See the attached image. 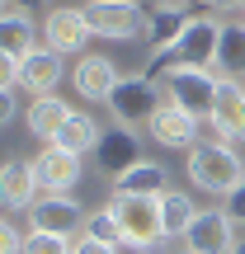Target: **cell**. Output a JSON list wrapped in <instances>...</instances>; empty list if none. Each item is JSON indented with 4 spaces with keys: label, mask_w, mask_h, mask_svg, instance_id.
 <instances>
[{
    "label": "cell",
    "mask_w": 245,
    "mask_h": 254,
    "mask_svg": "<svg viewBox=\"0 0 245 254\" xmlns=\"http://www.w3.org/2000/svg\"><path fill=\"white\" fill-rule=\"evenodd\" d=\"M85 236L99 240V245H113V250H118V245H123V226H118V217H113V207L90 212V217H85Z\"/></svg>",
    "instance_id": "cb8c5ba5"
},
{
    "label": "cell",
    "mask_w": 245,
    "mask_h": 254,
    "mask_svg": "<svg viewBox=\"0 0 245 254\" xmlns=\"http://www.w3.org/2000/svg\"><path fill=\"white\" fill-rule=\"evenodd\" d=\"M71 85L81 90V99H104L109 104L113 85H118V71H113L109 57H81L76 71H71Z\"/></svg>",
    "instance_id": "2e32d148"
},
{
    "label": "cell",
    "mask_w": 245,
    "mask_h": 254,
    "mask_svg": "<svg viewBox=\"0 0 245 254\" xmlns=\"http://www.w3.org/2000/svg\"><path fill=\"white\" fill-rule=\"evenodd\" d=\"M47 146H62L66 155H94V146H99V127H94V118H85V113H71L66 127Z\"/></svg>",
    "instance_id": "ac0fdd59"
},
{
    "label": "cell",
    "mask_w": 245,
    "mask_h": 254,
    "mask_svg": "<svg viewBox=\"0 0 245 254\" xmlns=\"http://www.w3.org/2000/svg\"><path fill=\"white\" fill-rule=\"evenodd\" d=\"M81 14L85 28L109 43H132L151 33V5H137V0H85Z\"/></svg>",
    "instance_id": "7a4b0ae2"
},
{
    "label": "cell",
    "mask_w": 245,
    "mask_h": 254,
    "mask_svg": "<svg viewBox=\"0 0 245 254\" xmlns=\"http://www.w3.org/2000/svg\"><path fill=\"white\" fill-rule=\"evenodd\" d=\"M9 118H14V94H9V90H0V127H5Z\"/></svg>",
    "instance_id": "f546056e"
},
{
    "label": "cell",
    "mask_w": 245,
    "mask_h": 254,
    "mask_svg": "<svg viewBox=\"0 0 245 254\" xmlns=\"http://www.w3.org/2000/svg\"><path fill=\"white\" fill-rule=\"evenodd\" d=\"M208 123H212V132H217V141H227V146L245 141V85L241 80H227V75H222L217 104H212Z\"/></svg>",
    "instance_id": "ba28073f"
},
{
    "label": "cell",
    "mask_w": 245,
    "mask_h": 254,
    "mask_svg": "<svg viewBox=\"0 0 245 254\" xmlns=\"http://www.w3.org/2000/svg\"><path fill=\"white\" fill-rule=\"evenodd\" d=\"M43 38H47V47H52V52L71 57V52H81L85 38H94V33L85 28V14H81V9L62 5V9H52V14L43 19Z\"/></svg>",
    "instance_id": "5bb4252c"
},
{
    "label": "cell",
    "mask_w": 245,
    "mask_h": 254,
    "mask_svg": "<svg viewBox=\"0 0 245 254\" xmlns=\"http://www.w3.org/2000/svg\"><path fill=\"white\" fill-rule=\"evenodd\" d=\"M193 198L189 193H179V189H165L161 193V231L165 236H189V226H193Z\"/></svg>",
    "instance_id": "d6986e66"
},
{
    "label": "cell",
    "mask_w": 245,
    "mask_h": 254,
    "mask_svg": "<svg viewBox=\"0 0 245 254\" xmlns=\"http://www.w3.org/2000/svg\"><path fill=\"white\" fill-rule=\"evenodd\" d=\"M208 5H212V9H231V5H241V9H245V0H208Z\"/></svg>",
    "instance_id": "1f68e13d"
},
{
    "label": "cell",
    "mask_w": 245,
    "mask_h": 254,
    "mask_svg": "<svg viewBox=\"0 0 245 254\" xmlns=\"http://www.w3.org/2000/svg\"><path fill=\"white\" fill-rule=\"evenodd\" d=\"M189 179L198 184V189L222 193V198H227V193L245 179V160L236 155V146H227V141L193 146V151H189Z\"/></svg>",
    "instance_id": "277c9868"
},
{
    "label": "cell",
    "mask_w": 245,
    "mask_h": 254,
    "mask_svg": "<svg viewBox=\"0 0 245 254\" xmlns=\"http://www.w3.org/2000/svg\"><path fill=\"white\" fill-rule=\"evenodd\" d=\"M217 43H222V24H212V19H189V28L179 33V43L165 47V52H156L142 75L146 80H165V75L179 71V66H212L217 62Z\"/></svg>",
    "instance_id": "6da1fadb"
},
{
    "label": "cell",
    "mask_w": 245,
    "mask_h": 254,
    "mask_svg": "<svg viewBox=\"0 0 245 254\" xmlns=\"http://www.w3.org/2000/svg\"><path fill=\"white\" fill-rule=\"evenodd\" d=\"M66 118H71V104L57 99V94H43V99L28 104V132L43 136V141H52V136L66 127Z\"/></svg>",
    "instance_id": "e0dca14e"
},
{
    "label": "cell",
    "mask_w": 245,
    "mask_h": 254,
    "mask_svg": "<svg viewBox=\"0 0 245 254\" xmlns=\"http://www.w3.org/2000/svg\"><path fill=\"white\" fill-rule=\"evenodd\" d=\"M113 193H165V165H132L127 174H118V184H113Z\"/></svg>",
    "instance_id": "7402d4cb"
},
{
    "label": "cell",
    "mask_w": 245,
    "mask_h": 254,
    "mask_svg": "<svg viewBox=\"0 0 245 254\" xmlns=\"http://www.w3.org/2000/svg\"><path fill=\"white\" fill-rule=\"evenodd\" d=\"M94 165H99L104 174H127L132 165H142V141H137L132 123H113L99 132V146H94Z\"/></svg>",
    "instance_id": "52a82bcc"
},
{
    "label": "cell",
    "mask_w": 245,
    "mask_h": 254,
    "mask_svg": "<svg viewBox=\"0 0 245 254\" xmlns=\"http://www.w3.org/2000/svg\"><path fill=\"white\" fill-rule=\"evenodd\" d=\"M231 254H245V240H236V250H231Z\"/></svg>",
    "instance_id": "836d02e7"
},
{
    "label": "cell",
    "mask_w": 245,
    "mask_h": 254,
    "mask_svg": "<svg viewBox=\"0 0 245 254\" xmlns=\"http://www.w3.org/2000/svg\"><path fill=\"white\" fill-rule=\"evenodd\" d=\"M85 212L81 202H71L66 193H47V198H38L33 207H28V231H47V236H66L71 240L76 231H81Z\"/></svg>",
    "instance_id": "9c48e42d"
},
{
    "label": "cell",
    "mask_w": 245,
    "mask_h": 254,
    "mask_svg": "<svg viewBox=\"0 0 245 254\" xmlns=\"http://www.w3.org/2000/svg\"><path fill=\"white\" fill-rule=\"evenodd\" d=\"M71 254H118V250H113V245H99V240H90V236H85Z\"/></svg>",
    "instance_id": "f1b7e54d"
},
{
    "label": "cell",
    "mask_w": 245,
    "mask_h": 254,
    "mask_svg": "<svg viewBox=\"0 0 245 254\" xmlns=\"http://www.w3.org/2000/svg\"><path fill=\"white\" fill-rule=\"evenodd\" d=\"M189 19L193 14H184V9H170V5H151V43H156V52H165V47H174L179 43V33L189 28Z\"/></svg>",
    "instance_id": "44dd1931"
},
{
    "label": "cell",
    "mask_w": 245,
    "mask_h": 254,
    "mask_svg": "<svg viewBox=\"0 0 245 254\" xmlns=\"http://www.w3.org/2000/svg\"><path fill=\"white\" fill-rule=\"evenodd\" d=\"M146 127H151V136L161 146H170V151H193V146H198V118L184 113L179 104H161V113Z\"/></svg>",
    "instance_id": "4fadbf2b"
},
{
    "label": "cell",
    "mask_w": 245,
    "mask_h": 254,
    "mask_svg": "<svg viewBox=\"0 0 245 254\" xmlns=\"http://www.w3.org/2000/svg\"><path fill=\"white\" fill-rule=\"evenodd\" d=\"M0 14H5V0H0Z\"/></svg>",
    "instance_id": "e575fe53"
},
{
    "label": "cell",
    "mask_w": 245,
    "mask_h": 254,
    "mask_svg": "<svg viewBox=\"0 0 245 254\" xmlns=\"http://www.w3.org/2000/svg\"><path fill=\"white\" fill-rule=\"evenodd\" d=\"M62 80H66V66H62V52H52V47H33V52L19 62V85H24L33 99L52 94Z\"/></svg>",
    "instance_id": "30bf717a"
},
{
    "label": "cell",
    "mask_w": 245,
    "mask_h": 254,
    "mask_svg": "<svg viewBox=\"0 0 245 254\" xmlns=\"http://www.w3.org/2000/svg\"><path fill=\"white\" fill-rule=\"evenodd\" d=\"M19 62H24V57H14V52H5V47H0V90L19 85Z\"/></svg>",
    "instance_id": "4316f807"
},
{
    "label": "cell",
    "mask_w": 245,
    "mask_h": 254,
    "mask_svg": "<svg viewBox=\"0 0 245 254\" xmlns=\"http://www.w3.org/2000/svg\"><path fill=\"white\" fill-rule=\"evenodd\" d=\"M109 109L118 123H151L161 113V90L146 75H118V85L109 94Z\"/></svg>",
    "instance_id": "8992f818"
},
{
    "label": "cell",
    "mask_w": 245,
    "mask_h": 254,
    "mask_svg": "<svg viewBox=\"0 0 245 254\" xmlns=\"http://www.w3.org/2000/svg\"><path fill=\"white\" fill-rule=\"evenodd\" d=\"M217 85L208 75V66H179V71L165 75V90H170V104H179L184 113H193V118H212V104H217Z\"/></svg>",
    "instance_id": "5b68a950"
},
{
    "label": "cell",
    "mask_w": 245,
    "mask_h": 254,
    "mask_svg": "<svg viewBox=\"0 0 245 254\" xmlns=\"http://www.w3.org/2000/svg\"><path fill=\"white\" fill-rule=\"evenodd\" d=\"M33 202H38L33 160H5L0 165V207L5 212H28Z\"/></svg>",
    "instance_id": "7c38bea8"
},
{
    "label": "cell",
    "mask_w": 245,
    "mask_h": 254,
    "mask_svg": "<svg viewBox=\"0 0 245 254\" xmlns=\"http://www.w3.org/2000/svg\"><path fill=\"white\" fill-rule=\"evenodd\" d=\"M179 254H189V250H179Z\"/></svg>",
    "instance_id": "d590c367"
},
{
    "label": "cell",
    "mask_w": 245,
    "mask_h": 254,
    "mask_svg": "<svg viewBox=\"0 0 245 254\" xmlns=\"http://www.w3.org/2000/svg\"><path fill=\"white\" fill-rule=\"evenodd\" d=\"M0 47L14 57H28L33 52V24H28V14H0Z\"/></svg>",
    "instance_id": "603a6c76"
},
{
    "label": "cell",
    "mask_w": 245,
    "mask_h": 254,
    "mask_svg": "<svg viewBox=\"0 0 245 254\" xmlns=\"http://www.w3.org/2000/svg\"><path fill=\"white\" fill-rule=\"evenodd\" d=\"M113 217L123 226L127 250H151L156 240H165L161 231V193H113Z\"/></svg>",
    "instance_id": "3957f363"
},
{
    "label": "cell",
    "mask_w": 245,
    "mask_h": 254,
    "mask_svg": "<svg viewBox=\"0 0 245 254\" xmlns=\"http://www.w3.org/2000/svg\"><path fill=\"white\" fill-rule=\"evenodd\" d=\"M9 5H14L19 14H28V9H38V5H47V0H9Z\"/></svg>",
    "instance_id": "4dcf8cb0"
},
{
    "label": "cell",
    "mask_w": 245,
    "mask_h": 254,
    "mask_svg": "<svg viewBox=\"0 0 245 254\" xmlns=\"http://www.w3.org/2000/svg\"><path fill=\"white\" fill-rule=\"evenodd\" d=\"M33 174H38V189L43 193H66V189L81 184V155H66L62 146H47L33 160Z\"/></svg>",
    "instance_id": "9a60e30c"
},
{
    "label": "cell",
    "mask_w": 245,
    "mask_h": 254,
    "mask_svg": "<svg viewBox=\"0 0 245 254\" xmlns=\"http://www.w3.org/2000/svg\"><path fill=\"white\" fill-rule=\"evenodd\" d=\"M184 250L189 254H231L236 240H231V217L227 212H198L184 236Z\"/></svg>",
    "instance_id": "8fae6325"
},
{
    "label": "cell",
    "mask_w": 245,
    "mask_h": 254,
    "mask_svg": "<svg viewBox=\"0 0 245 254\" xmlns=\"http://www.w3.org/2000/svg\"><path fill=\"white\" fill-rule=\"evenodd\" d=\"M0 254H24V236H19L5 217H0Z\"/></svg>",
    "instance_id": "83f0119b"
},
{
    "label": "cell",
    "mask_w": 245,
    "mask_h": 254,
    "mask_svg": "<svg viewBox=\"0 0 245 254\" xmlns=\"http://www.w3.org/2000/svg\"><path fill=\"white\" fill-rule=\"evenodd\" d=\"M217 66L227 80H241L245 75V24H227L222 28V43H217Z\"/></svg>",
    "instance_id": "ffe728a7"
},
{
    "label": "cell",
    "mask_w": 245,
    "mask_h": 254,
    "mask_svg": "<svg viewBox=\"0 0 245 254\" xmlns=\"http://www.w3.org/2000/svg\"><path fill=\"white\" fill-rule=\"evenodd\" d=\"M222 212L231 217V226H245V179L227 193V207H222Z\"/></svg>",
    "instance_id": "484cf974"
},
{
    "label": "cell",
    "mask_w": 245,
    "mask_h": 254,
    "mask_svg": "<svg viewBox=\"0 0 245 254\" xmlns=\"http://www.w3.org/2000/svg\"><path fill=\"white\" fill-rule=\"evenodd\" d=\"M156 5H170V9H184V0H156Z\"/></svg>",
    "instance_id": "d6a6232c"
},
{
    "label": "cell",
    "mask_w": 245,
    "mask_h": 254,
    "mask_svg": "<svg viewBox=\"0 0 245 254\" xmlns=\"http://www.w3.org/2000/svg\"><path fill=\"white\" fill-rule=\"evenodd\" d=\"M24 254H71V240L66 236H47V231H28Z\"/></svg>",
    "instance_id": "d4e9b609"
}]
</instances>
